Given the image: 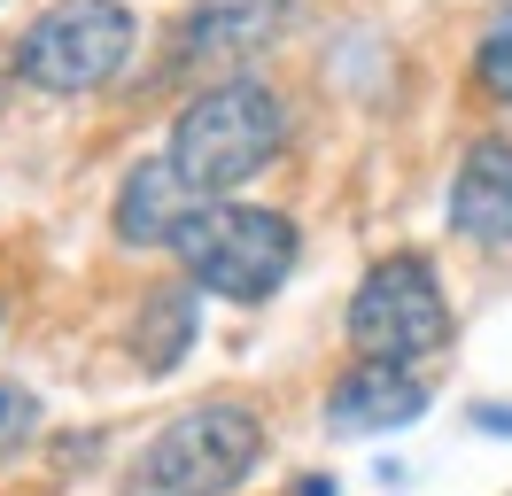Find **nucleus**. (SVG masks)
I'll return each mask as SVG.
<instances>
[{
  "mask_svg": "<svg viewBox=\"0 0 512 496\" xmlns=\"http://www.w3.org/2000/svg\"><path fill=\"white\" fill-rule=\"evenodd\" d=\"M8 78H16V70H8V62H0V109H8Z\"/></svg>",
  "mask_w": 512,
  "mask_h": 496,
  "instance_id": "obj_14",
  "label": "nucleus"
},
{
  "mask_svg": "<svg viewBox=\"0 0 512 496\" xmlns=\"http://www.w3.org/2000/svg\"><path fill=\"white\" fill-rule=\"evenodd\" d=\"M450 233L481 248H512V132H481L450 179Z\"/></svg>",
  "mask_w": 512,
  "mask_h": 496,
  "instance_id": "obj_7",
  "label": "nucleus"
},
{
  "mask_svg": "<svg viewBox=\"0 0 512 496\" xmlns=\"http://www.w3.org/2000/svg\"><path fill=\"white\" fill-rule=\"evenodd\" d=\"M194 279H171V287H156L148 303L132 310V357H140V372H171L179 357L194 349Z\"/></svg>",
  "mask_w": 512,
  "mask_h": 496,
  "instance_id": "obj_10",
  "label": "nucleus"
},
{
  "mask_svg": "<svg viewBox=\"0 0 512 496\" xmlns=\"http://www.w3.org/2000/svg\"><path fill=\"white\" fill-rule=\"evenodd\" d=\"M171 256L194 287H210L225 303H264L295 272V217L264 210V202H202L179 225Z\"/></svg>",
  "mask_w": 512,
  "mask_h": 496,
  "instance_id": "obj_3",
  "label": "nucleus"
},
{
  "mask_svg": "<svg viewBox=\"0 0 512 496\" xmlns=\"http://www.w3.org/2000/svg\"><path fill=\"white\" fill-rule=\"evenodd\" d=\"M474 427H505L512 434V403H505V411H497V403H474Z\"/></svg>",
  "mask_w": 512,
  "mask_h": 496,
  "instance_id": "obj_13",
  "label": "nucleus"
},
{
  "mask_svg": "<svg viewBox=\"0 0 512 496\" xmlns=\"http://www.w3.org/2000/svg\"><path fill=\"white\" fill-rule=\"evenodd\" d=\"M32 434H39V396L24 380H0V458H16Z\"/></svg>",
  "mask_w": 512,
  "mask_h": 496,
  "instance_id": "obj_12",
  "label": "nucleus"
},
{
  "mask_svg": "<svg viewBox=\"0 0 512 496\" xmlns=\"http://www.w3.org/2000/svg\"><path fill=\"white\" fill-rule=\"evenodd\" d=\"M419 411H427V388H419L404 365H373V357H357L342 380H334V396H326V427L365 442V434H396L412 427Z\"/></svg>",
  "mask_w": 512,
  "mask_h": 496,
  "instance_id": "obj_8",
  "label": "nucleus"
},
{
  "mask_svg": "<svg viewBox=\"0 0 512 496\" xmlns=\"http://www.w3.org/2000/svg\"><path fill=\"white\" fill-rule=\"evenodd\" d=\"M202 210V194H194L163 155H148V163H132L125 171V186H117V241L125 248H171L179 241V225Z\"/></svg>",
  "mask_w": 512,
  "mask_h": 496,
  "instance_id": "obj_9",
  "label": "nucleus"
},
{
  "mask_svg": "<svg viewBox=\"0 0 512 496\" xmlns=\"http://www.w3.org/2000/svg\"><path fill=\"white\" fill-rule=\"evenodd\" d=\"M264 458V419L233 396H210L179 411L171 427L125 465V496H225Z\"/></svg>",
  "mask_w": 512,
  "mask_h": 496,
  "instance_id": "obj_2",
  "label": "nucleus"
},
{
  "mask_svg": "<svg viewBox=\"0 0 512 496\" xmlns=\"http://www.w3.org/2000/svg\"><path fill=\"white\" fill-rule=\"evenodd\" d=\"M474 86L489 93V101H512V8L481 31V47H474Z\"/></svg>",
  "mask_w": 512,
  "mask_h": 496,
  "instance_id": "obj_11",
  "label": "nucleus"
},
{
  "mask_svg": "<svg viewBox=\"0 0 512 496\" xmlns=\"http://www.w3.org/2000/svg\"><path fill=\"white\" fill-rule=\"evenodd\" d=\"M280 148H288V101L264 86V78H218V86H202L187 109L171 117L163 163H171L202 202H225L233 186H249Z\"/></svg>",
  "mask_w": 512,
  "mask_h": 496,
  "instance_id": "obj_1",
  "label": "nucleus"
},
{
  "mask_svg": "<svg viewBox=\"0 0 512 496\" xmlns=\"http://www.w3.org/2000/svg\"><path fill=\"white\" fill-rule=\"evenodd\" d=\"M350 349L373 357V365H412L427 349L450 341V295H443V272L427 256H381L373 272L357 279L350 295Z\"/></svg>",
  "mask_w": 512,
  "mask_h": 496,
  "instance_id": "obj_5",
  "label": "nucleus"
},
{
  "mask_svg": "<svg viewBox=\"0 0 512 496\" xmlns=\"http://www.w3.org/2000/svg\"><path fill=\"white\" fill-rule=\"evenodd\" d=\"M132 47H140V24H132L125 0H55L24 24L8 70L32 93L70 101V93H101L132 62Z\"/></svg>",
  "mask_w": 512,
  "mask_h": 496,
  "instance_id": "obj_4",
  "label": "nucleus"
},
{
  "mask_svg": "<svg viewBox=\"0 0 512 496\" xmlns=\"http://www.w3.org/2000/svg\"><path fill=\"white\" fill-rule=\"evenodd\" d=\"M295 0H194L179 31H171V70H218V62H249L288 31Z\"/></svg>",
  "mask_w": 512,
  "mask_h": 496,
  "instance_id": "obj_6",
  "label": "nucleus"
}]
</instances>
